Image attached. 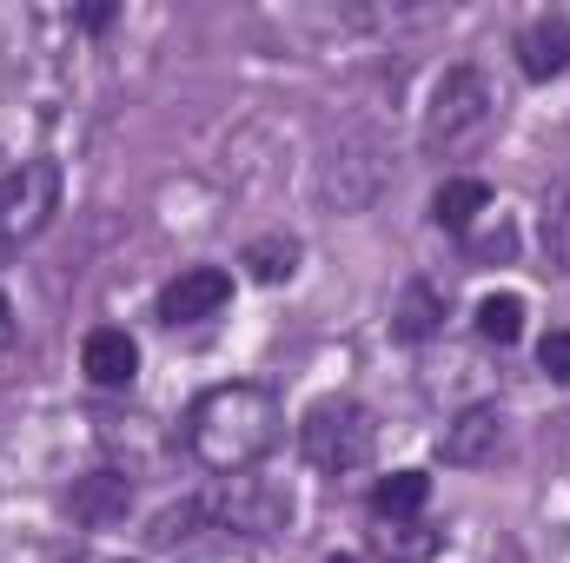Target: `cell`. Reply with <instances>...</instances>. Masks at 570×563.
Returning a JSON list of instances; mask_svg holds the SVG:
<instances>
[{
  "instance_id": "13",
  "label": "cell",
  "mask_w": 570,
  "mask_h": 563,
  "mask_svg": "<svg viewBox=\"0 0 570 563\" xmlns=\"http://www.w3.org/2000/svg\"><path fill=\"white\" fill-rule=\"evenodd\" d=\"M73 517L80 524H114V517H127V504H134V484L120 477V471H94V477H80L73 484Z\"/></svg>"
},
{
  "instance_id": "20",
  "label": "cell",
  "mask_w": 570,
  "mask_h": 563,
  "mask_svg": "<svg viewBox=\"0 0 570 563\" xmlns=\"http://www.w3.org/2000/svg\"><path fill=\"white\" fill-rule=\"evenodd\" d=\"M80 563H134V557H80Z\"/></svg>"
},
{
  "instance_id": "4",
  "label": "cell",
  "mask_w": 570,
  "mask_h": 563,
  "mask_svg": "<svg viewBox=\"0 0 570 563\" xmlns=\"http://www.w3.org/2000/svg\"><path fill=\"white\" fill-rule=\"evenodd\" d=\"M60 192H67V179H60L53 159H20V166H7V172H0V253L33 246V239L53 226Z\"/></svg>"
},
{
  "instance_id": "10",
  "label": "cell",
  "mask_w": 570,
  "mask_h": 563,
  "mask_svg": "<svg viewBox=\"0 0 570 563\" xmlns=\"http://www.w3.org/2000/svg\"><path fill=\"white\" fill-rule=\"evenodd\" d=\"M518 67H524V80H558L570 67V20L564 13H544V20H531L524 33H518Z\"/></svg>"
},
{
  "instance_id": "3",
  "label": "cell",
  "mask_w": 570,
  "mask_h": 563,
  "mask_svg": "<svg viewBox=\"0 0 570 563\" xmlns=\"http://www.w3.org/2000/svg\"><path fill=\"white\" fill-rule=\"evenodd\" d=\"M298 451H305V464L325 471V477L365 471L372 451H379V418H372V405H358V398H318V405H305V418H298Z\"/></svg>"
},
{
  "instance_id": "18",
  "label": "cell",
  "mask_w": 570,
  "mask_h": 563,
  "mask_svg": "<svg viewBox=\"0 0 570 563\" xmlns=\"http://www.w3.org/2000/svg\"><path fill=\"white\" fill-rule=\"evenodd\" d=\"M538 365H544V378L570 385V332H544V345H538Z\"/></svg>"
},
{
  "instance_id": "14",
  "label": "cell",
  "mask_w": 570,
  "mask_h": 563,
  "mask_svg": "<svg viewBox=\"0 0 570 563\" xmlns=\"http://www.w3.org/2000/svg\"><path fill=\"white\" fill-rule=\"evenodd\" d=\"M372 551L385 563H431L444 551V531H431L425 517H399V524H379L372 531Z\"/></svg>"
},
{
  "instance_id": "17",
  "label": "cell",
  "mask_w": 570,
  "mask_h": 563,
  "mask_svg": "<svg viewBox=\"0 0 570 563\" xmlns=\"http://www.w3.org/2000/svg\"><path fill=\"white\" fill-rule=\"evenodd\" d=\"M478 338H491V345H518V338H524V298H518V292H491V298H478Z\"/></svg>"
},
{
  "instance_id": "1",
  "label": "cell",
  "mask_w": 570,
  "mask_h": 563,
  "mask_svg": "<svg viewBox=\"0 0 570 563\" xmlns=\"http://www.w3.org/2000/svg\"><path fill=\"white\" fill-rule=\"evenodd\" d=\"M285 431V405L273 385H259V378H233V385H213V392H199L193 398V412H186V451H193V464L206 471V477H246L273 444H279Z\"/></svg>"
},
{
  "instance_id": "15",
  "label": "cell",
  "mask_w": 570,
  "mask_h": 563,
  "mask_svg": "<svg viewBox=\"0 0 570 563\" xmlns=\"http://www.w3.org/2000/svg\"><path fill=\"white\" fill-rule=\"evenodd\" d=\"M431 497V477L425 471H392L372 484V524H399V517H419Z\"/></svg>"
},
{
  "instance_id": "19",
  "label": "cell",
  "mask_w": 570,
  "mask_h": 563,
  "mask_svg": "<svg viewBox=\"0 0 570 563\" xmlns=\"http://www.w3.org/2000/svg\"><path fill=\"white\" fill-rule=\"evenodd\" d=\"M7 338H13V298L0 292V345H7Z\"/></svg>"
},
{
  "instance_id": "16",
  "label": "cell",
  "mask_w": 570,
  "mask_h": 563,
  "mask_svg": "<svg viewBox=\"0 0 570 563\" xmlns=\"http://www.w3.org/2000/svg\"><path fill=\"white\" fill-rule=\"evenodd\" d=\"M246 273L259 285H285L298 273V239L292 233H266V239H253L246 246Z\"/></svg>"
},
{
  "instance_id": "7",
  "label": "cell",
  "mask_w": 570,
  "mask_h": 563,
  "mask_svg": "<svg viewBox=\"0 0 570 563\" xmlns=\"http://www.w3.org/2000/svg\"><path fill=\"white\" fill-rule=\"evenodd\" d=\"M233 305V273L226 266H186L179 279L159 285V318L166 325H206Z\"/></svg>"
},
{
  "instance_id": "12",
  "label": "cell",
  "mask_w": 570,
  "mask_h": 563,
  "mask_svg": "<svg viewBox=\"0 0 570 563\" xmlns=\"http://www.w3.org/2000/svg\"><path fill=\"white\" fill-rule=\"evenodd\" d=\"M206 531H219V524H213V504H206V497H186V504H166V511L146 524V544H153V551H199Z\"/></svg>"
},
{
  "instance_id": "6",
  "label": "cell",
  "mask_w": 570,
  "mask_h": 563,
  "mask_svg": "<svg viewBox=\"0 0 570 563\" xmlns=\"http://www.w3.org/2000/svg\"><path fill=\"white\" fill-rule=\"evenodd\" d=\"M504 437H511V418H504L498 405H464L458 418L444 424L438 457H444V464H458V471H484V464H498Z\"/></svg>"
},
{
  "instance_id": "11",
  "label": "cell",
  "mask_w": 570,
  "mask_h": 563,
  "mask_svg": "<svg viewBox=\"0 0 570 563\" xmlns=\"http://www.w3.org/2000/svg\"><path fill=\"white\" fill-rule=\"evenodd\" d=\"M491 213V186L484 179H471V172H451L438 192H431V219L444 226V233H458V239H471V226Z\"/></svg>"
},
{
  "instance_id": "8",
  "label": "cell",
  "mask_w": 570,
  "mask_h": 563,
  "mask_svg": "<svg viewBox=\"0 0 570 563\" xmlns=\"http://www.w3.org/2000/svg\"><path fill=\"white\" fill-rule=\"evenodd\" d=\"M80 372H87V385H100V392H127V385L140 378V345H134V332H127V325H94V332L80 338Z\"/></svg>"
},
{
  "instance_id": "21",
  "label": "cell",
  "mask_w": 570,
  "mask_h": 563,
  "mask_svg": "<svg viewBox=\"0 0 570 563\" xmlns=\"http://www.w3.org/2000/svg\"><path fill=\"white\" fill-rule=\"evenodd\" d=\"M325 563H358V557H325Z\"/></svg>"
},
{
  "instance_id": "5",
  "label": "cell",
  "mask_w": 570,
  "mask_h": 563,
  "mask_svg": "<svg viewBox=\"0 0 570 563\" xmlns=\"http://www.w3.org/2000/svg\"><path fill=\"white\" fill-rule=\"evenodd\" d=\"M213 524L233 537V531H246V537H273L285 531V517H292V497L273 491V484H259V477H226L213 497Z\"/></svg>"
},
{
  "instance_id": "2",
  "label": "cell",
  "mask_w": 570,
  "mask_h": 563,
  "mask_svg": "<svg viewBox=\"0 0 570 563\" xmlns=\"http://www.w3.org/2000/svg\"><path fill=\"white\" fill-rule=\"evenodd\" d=\"M491 127H498V87H491V73L478 60L444 67L425 100V127H419L425 159H464V152H478V146L491 140Z\"/></svg>"
},
{
  "instance_id": "9",
  "label": "cell",
  "mask_w": 570,
  "mask_h": 563,
  "mask_svg": "<svg viewBox=\"0 0 570 563\" xmlns=\"http://www.w3.org/2000/svg\"><path fill=\"white\" fill-rule=\"evenodd\" d=\"M444 332V292L431 279H405L399 298H392V338L399 345H425Z\"/></svg>"
}]
</instances>
